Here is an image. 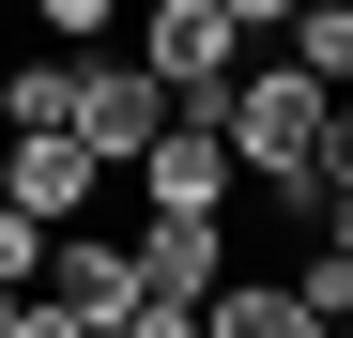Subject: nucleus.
I'll return each instance as SVG.
<instances>
[{"label": "nucleus", "instance_id": "1", "mask_svg": "<svg viewBox=\"0 0 353 338\" xmlns=\"http://www.w3.org/2000/svg\"><path fill=\"white\" fill-rule=\"evenodd\" d=\"M323 108H338V92L292 62V46H276V62H230V92H215L230 169H246V185H276V169H323Z\"/></svg>", "mask_w": 353, "mask_h": 338}, {"label": "nucleus", "instance_id": "2", "mask_svg": "<svg viewBox=\"0 0 353 338\" xmlns=\"http://www.w3.org/2000/svg\"><path fill=\"white\" fill-rule=\"evenodd\" d=\"M123 261H139V308H123V338H185V323H200V292L230 277V215H185V200H154Z\"/></svg>", "mask_w": 353, "mask_h": 338}, {"label": "nucleus", "instance_id": "3", "mask_svg": "<svg viewBox=\"0 0 353 338\" xmlns=\"http://www.w3.org/2000/svg\"><path fill=\"white\" fill-rule=\"evenodd\" d=\"M123 16H139V62H154V92H169V108H215V92H230L246 31H230L215 0H123Z\"/></svg>", "mask_w": 353, "mask_h": 338}, {"label": "nucleus", "instance_id": "4", "mask_svg": "<svg viewBox=\"0 0 353 338\" xmlns=\"http://www.w3.org/2000/svg\"><path fill=\"white\" fill-rule=\"evenodd\" d=\"M123 185H139V200H185V215H230L246 169H230V123H215V108H169V123L123 154Z\"/></svg>", "mask_w": 353, "mask_h": 338}, {"label": "nucleus", "instance_id": "5", "mask_svg": "<svg viewBox=\"0 0 353 338\" xmlns=\"http://www.w3.org/2000/svg\"><path fill=\"white\" fill-rule=\"evenodd\" d=\"M62 123H77L108 169H123V154L169 123V92H154V62H139V46H77V92H62Z\"/></svg>", "mask_w": 353, "mask_h": 338}, {"label": "nucleus", "instance_id": "6", "mask_svg": "<svg viewBox=\"0 0 353 338\" xmlns=\"http://www.w3.org/2000/svg\"><path fill=\"white\" fill-rule=\"evenodd\" d=\"M92 185H108V154H92L77 123H16V154H0V200H16L31 231H62V215H92Z\"/></svg>", "mask_w": 353, "mask_h": 338}, {"label": "nucleus", "instance_id": "7", "mask_svg": "<svg viewBox=\"0 0 353 338\" xmlns=\"http://www.w3.org/2000/svg\"><path fill=\"white\" fill-rule=\"evenodd\" d=\"M200 323H230V338H307V323H292V277H215Z\"/></svg>", "mask_w": 353, "mask_h": 338}, {"label": "nucleus", "instance_id": "8", "mask_svg": "<svg viewBox=\"0 0 353 338\" xmlns=\"http://www.w3.org/2000/svg\"><path fill=\"white\" fill-rule=\"evenodd\" d=\"M292 62L323 92H353V0H292Z\"/></svg>", "mask_w": 353, "mask_h": 338}, {"label": "nucleus", "instance_id": "9", "mask_svg": "<svg viewBox=\"0 0 353 338\" xmlns=\"http://www.w3.org/2000/svg\"><path fill=\"white\" fill-rule=\"evenodd\" d=\"M77 92V46H46V62H0V123H62Z\"/></svg>", "mask_w": 353, "mask_h": 338}, {"label": "nucleus", "instance_id": "10", "mask_svg": "<svg viewBox=\"0 0 353 338\" xmlns=\"http://www.w3.org/2000/svg\"><path fill=\"white\" fill-rule=\"evenodd\" d=\"M292 323H307V338H323V323H353V261H338V246L292 261Z\"/></svg>", "mask_w": 353, "mask_h": 338}, {"label": "nucleus", "instance_id": "11", "mask_svg": "<svg viewBox=\"0 0 353 338\" xmlns=\"http://www.w3.org/2000/svg\"><path fill=\"white\" fill-rule=\"evenodd\" d=\"M31 31L46 46H92V31H123V0H31Z\"/></svg>", "mask_w": 353, "mask_h": 338}, {"label": "nucleus", "instance_id": "12", "mask_svg": "<svg viewBox=\"0 0 353 338\" xmlns=\"http://www.w3.org/2000/svg\"><path fill=\"white\" fill-rule=\"evenodd\" d=\"M31 261H46V231H31V215H16V200H0V308H16V292H31Z\"/></svg>", "mask_w": 353, "mask_h": 338}, {"label": "nucleus", "instance_id": "13", "mask_svg": "<svg viewBox=\"0 0 353 338\" xmlns=\"http://www.w3.org/2000/svg\"><path fill=\"white\" fill-rule=\"evenodd\" d=\"M338 185H353V92L323 108V200H338Z\"/></svg>", "mask_w": 353, "mask_h": 338}]
</instances>
